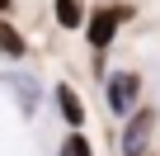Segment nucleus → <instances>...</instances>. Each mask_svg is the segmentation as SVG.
<instances>
[{
  "label": "nucleus",
  "instance_id": "1a4fd4ad",
  "mask_svg": "<svg viewBox=\"0 0 160 156\" xmlns=\"http://www.w3.org/2000/svg\"><path fill=\"white\" fill-rule=\"evenodd\" d=\"M10 10H14V0H0V14H10Z\"/></svg>",
  "mask_w": 160,
  "mask_h": 156
},
{
  "label": "nucleus",
  "instance_id": "0eeeda50",
  "mask_svg": "<svg viewBox=\"0 0 160 156\" xmlns=\"http://www.w3.org/2000/svg\"><path fill=\"white\" fill-rule=\"evenodd\" d=\"M52 10H57L61 29H80L85 24V5H80V0H52Z\"/></svg>",
  "mask_w": 160,
  "mask_h": 156
},
{
  "label": "nucleus",
  "instance_id": "7ed1b4c3",
  "mask_svg": "<svg viewBox=\"0 0 160 156\" xmlns=\"http://www.w3.org/2000/svg\"><path fill=\"white\" fill-rule=\"evenodd\" d=\"M151 132H155V109H137V114L127 118V128L118 132V151H122V156H146Z\"/></svg>",
  "mask_w": 160,
  "mask_h": 156
},
{
  "label": "nucleus",
  "instance_id": "6e6552de",
  "mask_svg": "<svg viewBox=\"0 0 160 156\" xmlns=\"http://www.w3.org/2000/svg\"><path fill=\"white\" fill-rule=\"evenodd\" d=\"M61 156H94V147L85 142V132H71L66 147H61Z\"/></svg>",
  "mask_w": 160,
  "mask_h": 156
},
{
  "label": "nucleus",
  "instance_id": "20e7f679",
  "mask_svg": "<svg viewBox=\"0 0 160 156\" xmlns=\"http://www.w3.org/2000/svg\"><path fill=\"white\" fill-rule=\"evenodd\" d=\"M0 85L19 100L24 114H38V81H33V76H24V71H5V76H0Z\"/></svg>",
  "mask_w": 160,
  "mask_h": 156
},
{
  "label": "nucleus",
  "instance_id": "f03ea898",
  "mask_svg": "<svg viewBox=\"0 0 160 156\" xmlns=\"http://www.w3.org/2000/svg\"><path fill=\"white\" fill-rule=\"evenodd\" d=\"M137 95H141V76H137V71H113L108 81H104V100H108V109L122 114V118L137 114Z\"/></svg>",
  "mask_w": 160,
  "mask_h": 156
},
{
  "label": "nucleus",
  "instance_id": "39448f33",
  "mask_svg": "<svg viewBox=\"0 0 160 156\" xmlns=\"http://www.w3.org/2000/svg\"><path fill=\"white\" fill-rule=\"evenodd\" d=\"M57 109H61V118L80 132V128H85V104H80V95L71 90V85H57Z\"/></svg>",
  "mask_w": 160,
  "mask_h": 156
},
{
  "label": "nucleus",
  "instance_id": "423d86ee",
  "mask_svg": "<svg viewBox=\"0 0 160 156\" xmlns=\"http://www.w3.org/2000/svg\"><path fill=\"white\" fill-rule=\"evenodd\" d=\"M28 52V43H24V33L5 19V14H0V57H5V62H19Z\"/></svg>",
  "mask_w": 160,
  "mask_h": 156
},
{
  "label": "nucleus",
  "instance_id": "f257e3e1",
  "mask_svg": "<svg viewBox=\"0 0 160 156\" xmlns=\"http://www.w3.org/2000/svg\"><path fill=\"white\" fill-rule=\"evenodd\" d=\"M127 19H132V10H127V5H104V10H94V14L85 19V38H90L94 57H104V52H108V43H113L118 24H127Z\"/></svg>",
  "mask_w": 160,
  "mask_h": 156
}]
</instances>
